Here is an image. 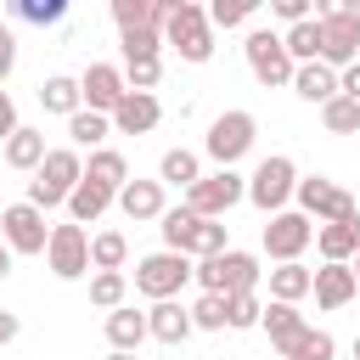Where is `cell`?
Masks as SVG:
<instances>
[{"label": "cell", "mask_w": 360, "mask_h": 360, "mask_svg": "<svg viewBox=\"0 0 360 360\" xmlns=\"http://www.w3.org/2000/svg\"><path fill=\"white\" fill-rule=\"evenodd\" d=\"M292 90H298L304 101H321V107H326V101L338 96V73H332L326 62H304V68L292 73Z\"/></svg>", "instance_id": "cell-25"}, {"label": "cell", "mask_w": 360, "mask_h": 360, "mask_svg": "<svg viewBox=\"0 0 360 360\" xmlns=\"http://www.w3.org/2000/svg\"><path fill=\"white\" fill-rule=\"evenodd\" d=\"M315 248H321L326 264H349L360 253V214L354 219H338V225H321L315 231Z\"/></svg>", "instance_id": "cell-17"}, {"label": "cell", "mask_w": 360, "mask_h": 360, "mask_svg": "<svg viewBox=\"0 0 360 360\" xmlns=\"http://www.w3.org/2000/svg\"><path fill=\"white\" fill-rule=\"evenodd\" d=\"M11 17L17 22H34V28H51L68 17V0H11Z\"/></svg>", "instance_id": "cell-36"}, {"label": "cell", "mask_w": 360, "mask_h": 360, "mask_svg": "<svg viewBox=\"0 0 360 360\" xmlns=\"http://www.w3.org/2000/svg\"><path fill=\"white\" fill-rule=\"evenodd\" d=\"M158 180H163V186H186V191H191V186L202 180V163H197V152H186V146H169V152H163V163H158Z\"/></svg>", "instance_id": "cell-27"}, {"label": "cell", "mask_w": 360, "mask_h": 360, "mask_svg": "<svg viewBox=\"0 0 360 360\" xmlns=\"http://www.w3.org/2000/svg\"><path fill=\"white\" fill-rule=\"evenodd\" d=\"M242 197H248V180H242L236 169H214V174H202V180L186 191V208H191L197 219H225Z\"/></svg>", "instance_id": "cell-8"}, {"label": "cell", "mask_w": 360, "mask_h": 360, "mask_svg": "<svg viewBox=\"0 0 360 360\" xmlns=\"http://www.w3.org/2000/svg\"><path fill=\"white\" fill-rule=\"evenodd\" d=\"M17 129H22V124H17V101H11L6 90H0V141H11Z\"/></svg>", "instance_id": "cell-46"}, {"label": "cell", "mask_w": 360, "mask_h": 360, "mask_svg": "<svg viewBox=\"0 0 360 360\" xmlns=\"http://www.w3.org/2000/svg\"><path fill=\"white\" fill-rule=\"evenodd\" d=\"M11 68H17V39H11V28L0 22V84L11 79Z\"/></svg>", "instance_id": "cell-45"}, {"label": "cell", "mask_w": 360, "mask_h": 360, "mask_svg": "<svg viewBox=\"0 0 360 360\" xmlns=\"http://www.w3.org/2000/svg\"><path fill=\"white\" fill-rule=\"evenodd\" d=\"M45 264H51V276L56 281H79L84 270H90V236H84V225H51V248H45Z\"/></svg>", "instance_id": "cell-13"}, {"label": "cell", "mask_w": 360, "mask_h": 360, "mask_svg": "<svg viewBox=\"0 0 360 360\" xmlns=\"http://www.w3.org/2000/svg\"><path fill=\"white\" fill-rule=\"evenodd\" d=\"M259 326H264V332H270V343L281 349V343H292V338L304 332V315H298V304H276V298H270V304H264V321H259Z\"/></svg>", "instance_id": "cell-30"}, {"label": "cell", "mask_w": 360, "mask_h": 360, "mask_svg": "<svg viewBox=\"0 0 360 360\" xmlns=\"http://www.w3.org/2000/svg\"><path fill=\"white\" fill-rule=\"evenodd\" d=\"M0 242H6L11 253H45V248H51V225H45V214L22 197V202H6V208H0Z\"/></svg>", "instance_id": "cell-10"}, {"label": "cell", "mask_w": 360, "mask_h": 360, "mask_svg": "<svg viewBox=\"0 0 360 360\" xmlns=\"http://www.w3.org/2000/svg\"><path fill=\"white\" fill-rule=\"evenodd\" d=\"M354 292H360L354 264H321V270H315V304H321V309H343Z\"/></svg>", "instance_id": "cell-16"}, {"label": "cell", "mask_w": 360, "mask_h": 360, "mask_svg": "<svg viewBox=\"0 0 360 360\" xmlns=\"http://www.w3.org/2000/svg\"><path fill=\"white\" fill-rule=\"evenodd\" d=\"M124 292H129V276H124V270H96V276H90V304H96V309H107V315L124 309Z\"/></svg>", "instance_id": "cell-32"}, {"label": "cell", "mask_w": 360, "mask_h": 360, "mask_svg": "<svg viewBox=\"0 0 360 360\" xmlns=\"http://www.w3.org/2000/svg\"><path fill=\"white\" fill-rule=\"evenodd\" d=\"M124 259H129L124 231H101V236H90V270H124Z\"/></svg>", "instance_id": "cell-33"}, {"label": "cell", "mask_w": 360, "mask_h": 360, "mask_svg": "<svg viewBox=\"0 0 360 360\" xmlns=\"http://www.w3.org/2000/svg\"><path fill=\"white\" fill-rule=\"evenodd\" d=\"M118 208H124V219H163L169 214L163 208V180H129L118 191Z\"/></svg>", "instance_id": "cell-18"}, {"label": "cell", "mask_w": 360, "mask_h": 360, "mask_svg": "<svg viewBox=\"0 0 360 360\" xmlns=\"http://www.w3.org/2000/svg\"><path fill=\"white\" fill-rule=\"evenodd\" d=\"M298 214H309V219H326V225H338V219H354L360 208H354V197L343 191V186H332L326 174H309V180H298Z\"/></svg>", "instance_id": "cell-12"}, {"label": "cell", "mask_w": 360, "mask_h": 360, "mask_svg": "<svg viewBox=\"0 0 360 360\" xmlns=\"http://www.w3.org/2000/svg\"><path fill=\"white\" fill-rule=\"evenodd\" d=\"M45 158H51V146H45L39 129H17V135L6 141V163H11V169H39Z\"/></svg>", "instance_id": "cell-29"}, {"label": "cell", "mask_w": 360, "mask_h": 360, "mask_svg": "<svg viewBox=\"0 0 360 360\" xmlns=\"http://www.w3.org/2000/svg\"><path fill=\"white\" fill-rule=\"evenodd\" d=\"M253 135H259V118L253 112H242V107H231V112H219L214 124H208V135H202V152L219 163V169H231L248 146H253Z\"/></svg>", "instance_id": "cell-6"}, {"label": "cell", "mask_w": 360, "mask_h": 360, "mask_svg": "<svg viewBox=\"0 0 360 360\" xmlns=\"http://www.w3.org/2000/svg\"><path fill=\"white\" fill-rule=\"evenodd\" d=\"M107 360H135V354H118V349H112V354H107Z\"/></svg>", "instance_id": "cell-50"}, {"label": "cell", "mask_w": 360, "mask_h": 360, "mask_svg": "<svg viewBox=\"0 0 360 360\" xmlns=\"http://www.w3.org/2000/svg\"><path fill=\"white\" fill-rule=\"evenodd\" d=\"M338 96H349V101H360V62L338 73Z\"/></svg>", "instance_id": "cell-47"}, {"label": "cell", "mask_w": 360, "mask_h": 360, "mask_svg": "<svg viewBox=\"0 0 360 360\" xmlns=\"http://www.w3.org/2000/svg\"><path fill=\"white\" fill-rule=\"evenodd\" d=\"M242 51H248V68H253V79H259V84H270V90H276V84H292L298 62L287 56V39H281V34H270V28H253Z\"/></svg>", "instance_id": "cell-9"}, {"label": "cell", "mask_w": 360, "mask_h": 360, "mask_svg": "<svg viewBox=\"0 0 360 360\" xmlns=\"http://www.w3.org/2000/svg\"><path fill=\"white\" fill-rule=\"evenodd\" d=\"M321 124H326L332 135H354V129H360V101H349V96H332V101L321 107Z\"/></svg>", "instance_id": "cell-39"}, {"label": "cell", "mask_w": 360, "mask_h": 360, "mask_svg": "<svg viewBox=\"0 0 360 360\" xmlns=\"http://www.w3.org/2000/svg\"><path fill=\"white\" fill-rule=\"evenodd\" d=\"M315 22H321V62L332 73L354 68V56H360V11H349V6H315Z\"/></svg>", "instance_id": "cell-3"}, {"label": "cell", "mask_w": 360, "mask_h": 360, "mask_svg": "<svg viewBox=\"0 0 360 360\" xmlns=\"http://www.w3.org/2000/svg\"><path fill=\"white\" fill-rule=\"evenodd\" d=\"M146 332H152L158 343H186V338H191V309L174 304V298H163V304L146 309Z\"/></svg>", "instance_id": "cell-19"}, {"label": "cell", "mask_w": 360, "mask_h": 360, "mask_svg": "<svg viewBox=\"0 0 360 360\" xmlns=\"http://www.w3.org/2000/svg\"><path fill=\"white\" fill-rule=\"evenodd\" d=\"M270 11L287 22V28H298V22H309V0H270Z\"/></svg>", "instance_id": "cell-44"}, {"label": "cell", "mask_w": 360, "mask_h": 360, "mask_svg": "<svg viewBox=\"0 0 360 360\" xmlns=\"http://www.w3.org/2000/svg\"><path fill=\"white\" fill-rule=\"evenodd\" d=\"M6 276H11V248L0 242V281H6Z\"/></svg>", "instance_id": "cell-49"}, {"label": "cell", "mask_w": 360, "mask_h": 360, "mask_svg": "<svg viewBox=\"0 0 360 360\" xmlns=\"http://www.w3.org/2000/svg\"><path fill=\"white\" fill-rule=\"evenodd\" d=\"M163 79V62L158 56H141V62H124V84L129 90H141V96H152V84Z\"/></svg>", "instance_id": "cell-41"}, {"label": "cell", "mask_w": 360, "mask_h": 360, "mask_svg": "<svg viewBox=\"0 0 360 360\" xmlns=\"http://www.w3.org/2000/svg\"><path fill=\"white\" fill-rule=\"evenodd\" d=\"M281 360H332L338 354V343H332V332H315V326H304L292 343H281L276 349Z\"/></svg>", "instance_id": "cell-31"}, {"label": "cell", "mask_w": 360, "mask_h": 360, "mask_svg": "<svg viewBox=\"0 0 360 360\" xmlns=\"http://www.w3.org/2000/svg\"><path fill=\"white\" fill-rule=\"evenodd\" d=\"M158 118H163L158 96H141V90H129V96L118 101V112H112V129H118V135H146V129H158Z\"/></svg>", "instance_id": "cell-15"}, {"label": "cell", "mask_w": 360, "mask_h": 360, "mask_svg": "<svg viewBox=\"0 0 360 360\" xmlns=\"http://www.w3.org/2000/svg\"><path fill=\"white\" fill-rule=\"evenodd\" d=\"M191 326H202V332H225V326H231V298L202 292V298L191 304Z\"/></svg>", "instance_id": "cell-37"}, {"label": "cell", "mask_w": 360, "mask_h": 360, "mask_svg": "<svg viewBox=\"0 0 360 360\" xmlns=\"http://www.w3.org/2000/svg\"><path fill=\"white\" fill-rule=\"evenodd\" d=\"M231 242H225V219H197V236H191V248H186V259H214V253H225Z\"/></svg>", "instance_id": "cell-38"}, {"label": "cell", "mask_w": 360, "mask_h": 360, "mask_svg": "<svg viewBox=\"0 0 360 360\" xmlns=\"http://www.w3.org/2000/svg\"><path fill=\"white\" fill-rule=\"evenodd\" d=\"M281 39H287V56H292L298 68H304V62H321V22H315V17L298 22V28H287Z\"/></svg>", "instance_id": "cell-34"}, {"label": "cell", "mask_w": 360, "mask_h": 360, "mask_svg": "<svg viewBox=\"0 0 360 360\" xmlns=\"http://www.w3.org/2000/svg\"><path fill=\"white\" fill-rule=\"evenodd\" d=\"M309 292H315V270H304V264H276L270 270V298L276 304H298Z\"/></svg>", "instance_id": "cell-23"}, {"label": "cell", "mask_w": 360, "mask_h": 360, "mask_svg": "<svg viewBox=\"0 0 360 360\" xmlns=\"http://www.w3.org/2000/svg\"><path fill=\"white\" fill-rule=\"evenodd\" d=\"M354 360H360V338H354Z\"/></svg>", "instance_id": "cell-52"}, {"label": "cell", "mask_w": 360, "mask_h": 360, "mask_svg": "<svg viewBox=\"0 0 360 360\" xmlns=\"http://www.w3.org/2000/svg\"><path fill=\"white\" fill-rule=\"evenodd\" d=\"M197 281H202V292H219V298L253 292L259 287V259L242 253V248H225L214 259H197Z\"/></svg>", "instance_id": "cell-4"}, {"label": "cell", "mask_w": 360, "mask_h": 360, "mask_svg": "<svg viewBox=\"0 0 360 360\" xmlns=\"http://www.w3.org/2000/svg\"><path fill=\"white\" fill-rule=\"evenodd\" d=\"M17 332H22V321H17L11 309H0V349H6V343H17Z\"/></svg>", "instance_id": "cell-48"}, {"label": "cell", "mask_w": 360, "mask_h": 360, "mask_svg": "<svg viewBox=\"0 0 360 360\" xmlns=\"http://www.w3.org/2000/svg\"><path fill=\"white\" fill-rule=\"evenodd\" d=\"M146 338H152V332H146V315H141V309H129V304H124V309H112V315H107V343H112L118 354H135Z\"/></svg>", "instance_id": "cell-20"}, {"label": "cell", "mask_w": 360, "mask_h": 360, "mask_svg": "<svg viewBox=\"0 0 360 360\" xmlns=\"http://www.w3.org/2000/svg\"><path fill=\"white\" fill-rule=\"evenodd\" d=\"M39 107H45V112H62V118L84 112V90H79V79H68V73H51V79L39 84Z\"/></svg>", "instance_id": "cell-21"}, {"label": "cell", "mask_w": 360, "mask_h": 360, "mask_svg": "<svg viewBox=\"0 0 360 360\" xmlns=\"http://www.w3.org/2000/svg\"><path fill=\"white\" fill-rule=\"evenodd\" d=\"M253 6H259V0H214V6H208V22H214V28H242V22L253 17Z\"/></svg>", "instance_id": "cell-40"}, {"label": "cell", "mask_w": 360, "mask_h": 360, "mask_svg": "<svg viewBox=\"0 0 360 360\" xmlns=\"http://www.w3.org/2000/svg\"><path fill=\"white\" fill-rule=\"evenodd\" d=\"M112 22H118V34L163 28V0H112Z\"/></svg>", "instance_id": "cell-24"}, {"label": "cell", "mask_w": 360, "mask_h": 360, "mask_svg": "<svg viewBox=\"0 0 360 360\" xmlns=\"http://www.w3.org/2000/svg\"><path fill=\"white\" fill-rule=\"evenodd\" d=\"M163 45L180 51V62H208L214 56V22L191 0H163Z\"/></svg>", "instance_id": "cell-1"}, {"label": "cell", "mask_w": 360, "mask_h": 360, "mask_svg": "<svg viewBox=\"0 0 360 360\" xmlns=\"http://www.w3.org/2000/svg\"><path fill=\"white\" fill-rule=\"evenodd\" d=\"M315 231H321V225H309V214L281 208V214H270V225H264V253H270L276 264H298V253L315 242Z\"/></svg>", "instance_id": "cell-11"}, {"label": "cell", "mask_w": 360, "mask_h": 360, "mask_svg": "<svg viewBox=\"0 0 360 360\" xmlns=\"http://www.w3.org/2000/svg\"><path fill=\"white\" fill-rule=\"evenodd\" d=\"M112 202H118V191H107V186H96V180H79L73 197H68V214H73V225H90V219H101Z\"/></svg>", "instance_id": "cell-22"}, {"label": "cell", "mask_w": 360, "mask_h": 360, "mask_svg": "<svg viewBox=\"0 0 360 360\" xmlns=\"http://www.w3.org/2000/svg\"><path fill=\"white\" fill-rule=\"evenodd\" d=\"M118 45H124V62H141V56H158V45H163V28H135V34H124Z\"/></svg>", "instance_id": "cell-42"}, {"label": "cell", "mask_w": 360, "mask_h": 360, "mask_svg": "<svg viewBox=\"0 0 360 360\" xmlns=\"http://www.w3.org/2000/svg\"><path fill=\"white\" fill-rule=\"evenodd\" d=\"M298 191V169H292V158H264L253 174H248V202L259 208V214H281L287 208V197Z\"/></svg>", "instance_id": "cell-7"}, {"label": "cell", "mask_w": 360, "mask_h": 360, "mask_svg": "<svg viewBox=\"0 0 360 360\" xmlns=\"http://www.w3.org/2000/svg\"><path fill=\"white\" fill-rule=\"evenodd\" d=\"M68 135H73V152H79V146L101 152V141L112 135V118H107V112H90V107H84V112H73V118H68Z\"/></svg>", "instance_id": "cell-28"}, {"label": "cell", "mask_w": 360, "mask_h": 360, "mask_svg": "<svg viewBox=\"0 0 360 360\" xmlns=\"http://www.w3.org/2000/svg\"><path fill=\"white\" fill-rule=\"evenodd\" d=\"M259 321H264L259 292H236V298H231V326H236V332H248V326H259Z\"/></svg>", "instance_id": "cell-43"}, {"label": "cell", "mask_w": 360, "mask_h": 360, "mask_svg": "<svg viewBox=\"0 0 360 360\" xmlns=\"http://www.w3.org/2000/svg\"><path fill=\"white\" fill-rule=\"evenodd\" d=\"M79 90H84V107L90 112H118V101L129 96V84H124V73L112 68V62H90L84 68V79H79Z\"/></svg>", "instance_id": "cell-14"}, {"label": "cell", "mask_w": 360, "mask_h": 360, "mask_svg": "<svg viewBox=\"0 0 360 360\" xmlns=\"http://www.w3.org/2000/svg\"><path fill=\"white\" fill-rule=\"evenodd\" d=\"M191 236H197V214H191L186 202H180V208H169V214H163V248H169V253H186V248H191Z\"/></svg>", "instance_id": "cell-35"}, {"label": "cell", "mask_w": 360, "mask_h": 360, "mask_svg": "<svg viewBox=\"0 0 360 360\" xmlns=\"http://www.w3.org/2000/svg\"><path fill=\"white\" fill-rule=\"evenodd\" d=\"M79 180H84V158H79L73 146H51V158H45V163L34 169V180H28V202L45 214V208L68 202Z\"/></svg>", "instance_id": "cell-2"}, {"label": "cell", "mask_w": 360, "mask_h": 360, "mask_svg": "<svg viewBox=\"0 0 360 360\" xmlns=\"http://www.w3.org/2000/svg\"><path fill=\"white\" fill-rule=\"evenodd\" d=\"M354 281H360V253H354Z\"/></svg>", "instance_id": "cell-51"}, {"label": "cell", "mask_w": 360, "mask_h": 360, "mask_svg": "<svg viewBox=\"0 0 360 360\" xmlns=\"http://www.w3.org/2000/svg\"><path fill=\"white\" fill-rule=\"evenodd\" d=\"M84 180H96V186H107V191H124V186H129V163H124V152H112V146L90 152Z\"/></svg>", "instance_id": "cell-26"}, {"label": "cell", "mask_w": 360, "mask_h": 360, "mask_svg": "<svg viewBox=\"0 0 360 360\" xmlns=\"http://www.w3.org/2000/svg\"><path fill=\"white\" fill-rule=\"evenodd\" d=\"M191 276H197V264H191L186 253H169V248H163V253H146V259L135 264V292H146L152 304H163V298H174Z\"/></svg>", "instance_id": "cell-5"}]
</instances>
